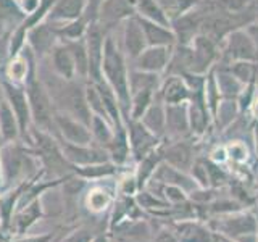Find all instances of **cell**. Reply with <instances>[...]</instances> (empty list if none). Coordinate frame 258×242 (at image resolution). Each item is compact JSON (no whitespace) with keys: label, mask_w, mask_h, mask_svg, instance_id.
Segmentation results:
<instances>
[{"label":"cell","mask_w":258,"mask_h":242,"mask_svg":"<svg viewBox=\"0 0 258 242\" xmlns=\"http://www.w3.org/2000/svg\"><path fill=\"white\" fill-rule=\"evenodd\" d=\"M165 111H166V136L169 134L171 137L181 139V137L190 133L187 102L176 103V105H165Z\"/></svg>","instance_id":"obj_23"},{"label":"cell","mask_w":258,"mask_h":242,"mask_svg":"<svg viewBox=\"0 0 258 242\" xmlns=\"http://www.w3.org/2000/svg\"><path fill=\"white\" fill-rule=\"evenodd\" d=\"M134 15L136 0H103L97 15V23L107 31H111L116 24H123V21Z\"/></svg>","instance_id":"obj_15"},{"label":"cell","mask_w":258,"mask_h":242,"mask_svg":"<svg viewBox=\"0 0 258 242\" xmlns=\"http://www.w3.org/2000/svg\"><path fill=\"white\" fill-rule=\"evenodd\" d=\"M141 123L149 129V131L163 139L166 136V111H165V103L161 102L158 95H155V100L147 108L141 118Z\"/></svg>","instance_id":"obj_25"},{"label":"cell","mask_w":258,"mask_h":242,"mask_svg":"<svg viewBox=\"0 0 258 242\" xmlns=\"http://www.w3.org/2000/svg\"><path fill=\"white\" fill-rule=\"evenodd\" d=\"M103 4V0H86V8H84V18L87 23L97 21V15H99L100 5Z\"/></svg>","instance_id":"obj_42"},{"label":"cell","mask_w":258,"mask_h":242,"mask_svg":"<svg viewBox=\"0 0 258 242\" xmlns=\"http://www.w3.org/2000/svg\"><path fill=\"white\" fill-rule=\"evenodd\" d=\"M0 242H5V240H4V239H2V237H0Z\"/></svg>","instance_id":"obj_50"},{"label":"cell","mask_w":258,"mask_h":242,"mask_svg":"<svg viewBox=\"0 0 258 242\" xmlns=\"http://www.w3.org/2000/svg\"><path fill=\"white\" fill-rule=\"evenodd\" d=\"M163 161V142H161L155 150L147 153L142 160L137 161V169H136V179L139 191L145 189V186L153 177V173L157 171L158 165Z\"/></svg>","instance_id":"obj_26"},{"label":"cell","mask_w":258,"mask_h":242,"mask_svg":"<svg viewBox=\"0 0 258 242\" xmlns=\"http://www.w3.org/2000/svg\"><path fill=\"white\" fill-rule=\"evenodd\" d=\"M45 60L56 76H60L63 79H76L78 78L75 60H73V55L64 42L56 44Z\"/></svg>","instance_id":"obj_21"},{"label":"cell","mask_w":258,"mask_h":242,"mask_svg":"<svg viewBox=\"0 0 258 242\" xmlns=\"http://www.w3.org/2000/svg\"><path fill=\"white\" fill-rule=\"evenodd\" d=\"M123 29H121V50L127 60H136L145 48H147V40L142 29V24L137 18V15L123 21Z\"/></svg>","instance_id":"obj_14"},{"label":"cell","mask_w":258,"mask_h":242,"mask_svg":"<svg viewBox=\"0 0 258 242\" xmlns=\"http://www.w3.org/2000/svg\"><path fill=\"white\" fill-rule=\"evenodd\" d=\"M137 18H139L142 24L147 47H174L177 44L176 34L171 26H165V24L144 20L141 16H137Z\"/></svg>","instance_id":"obj_24"},{"label":"cell","mask_w":258,"mask_h":242,"mask_svg":"<svg viewBox=\"0 0 258 242\" xmlns=\"http://www.w3.org/2000/svg\"><path fill=\"white\" fill-rule=\"evenodd\" d=\"M87 26H89V23L86 21L84 16H81L78 20H73L70 23L60 24V26H55V28H56V34H58L60 42H70V40H78L81 37H84Z\"/></svg>","instance_id":"obj_35"},{"label":"cell","mask_w":258,"mask_h":242,"mask_svg":"<svg viewBox=\"0 0 258 242\" xmlns=\"http://www.w3.org/2000/svg\"><path fill=\"white\" fill-rule=\"evenodd\" d=\"M190 71L194 75H207L220 58V45L205 34H197L189 44Z\"/></svg>","instance_id":"obj_9"},{"label":"cell","mask_w":258,"mask_h":242,"mask_svg":"<svg viewBox=\"0 0 258 242\" xmlns=\"http://www.w3.org/2000/svg\"><path fill=\"white\" fill-rule=\"evenodd\" d=\"M153 242H179V240H177L173 229H161L155 236V239H153Z\"/></svg>","instance_id":"obj_44"},{"label":"cell","mask_w":258,"mask_h":242,"mask_svg":"<svg viewBox=\"0 0 258 242\" xmlns=\"http://www.w3.org/2000/svg\"><path fill=\"white\" fill-rule=\"evenodd\" d=\"M136 15L144 20L171 26V21H169L168 15L158 4V0H136Z\"/></svg>","instance_id":"obj_33"},{"label":"cell","mask_w":258,"mask_h":242,"mask_svg":"<svg viewBox=\"0 0 258 242\" xmlns=\"http://www.w3.org/2000/svg\"><path fill=\"white\" fill-rule=\"evenodd\" d=\"M42 216H44V202H42V197H40V199L32 200L28 205H24V207L16 210L13 218H12L10 229L15 231V236L28 234L29 229Z\"/></svg>","instance_id":"obj_17"},{"label":"cell","mask_w":258,"mask_h":242,"mask_svg":"<svg viewBox=\"0 0 258 242\" xmlns=\"http://www.w3.org/2000/svg\"><path fill=\"white\" fill-rule=\"evenodd\" d=\"M2 86H4V92H5V100L12 107L15 116L20 123L21 141L29 142L32 116H31V108H29V102H28L24 84H15L7 79H2Z\"/></svg>","instance_id":"obj_7"},{"label":"cell","mask_w":258,"mask_h":242,"mask_svg":"<svg viewBox=\"0 0 258 242\" xmlns=\"http://www.w3.org/2000/svg\"><path fill=\"white\" fill-rule=\"evenodd\" d=\"M95 236H97V232H94L91 228L81 226V228L70 232L67 237H63L60 242H92Z\"/></svg>","instance_id":"obj_39"},{"label":"cell","mask_w":258,"mask_h":242,"mask_svg":"<svg viewBox=\"0 0 258 242\" xmlns=\"http://www.w3.org/2000/svg\"><path fill=\"white\" fill-rule=\"evenodd\" d=\"M89 128H91L94 144L99 145V147L107 149L113 139V136H115V126H113L111 121L100 115H92L91 126Z\"/></svg>","instance_id":"obj_32"},{"label":"cell","mask_w":258,"mask_h":242,"mask_svg":"<svg viewBox=\"0 0 258 242\" xmlns=\"http://www.w3.org/2000/svg\"><path fill=\"white\" fill-rule=\"evenodd\" d=\"M60 42L58 34H56V28L48 21L39 23L37 26L32 28L28 32L26 37V45L31 48V52L34 53L36 60L47 58L53 47Z\"/></svg>","instance_id":"obj_13"},{"label":"cell","mask_w":258,"mask_h":242,"mask_svg":"<svg viewBox=\"0 0 258 242\" xmlns=\"http://www.w3.org/2000/svg\"><path fill=\"white\" fill-rule=\"evenodd\" d=\"M161 81H163V78H161V75H157V73L141 71L136 68L129 70V91H131V94L139 91L158 92Z\"/></svg>","instance_id":"obj_29"},{"label":"cell","mask_w":258,"mask_h":242,"mask_svg":"<svg viewBox=\"0 0 258 242\" xmlns=\"http://www.w3.org/2000/svg\"><path fill=\"white\" fill-rule=\"evenodd\" d=\"M40 4H42V0H18V2H16V5L20 7V10L24 13V16L34 13L40 7Z\"/></svg>","instance_id":"obj_43"},{"label":"cell","mask_w":258,"mask_h":242,"mask_svg":"<svg viewBox=\"0 0 258 242\" xmlns=\"http://www.w3.org/2000/svg\"><path fill=\"white\" fill-rule=\"evenodd\" d=\"M0 136H2V144L21 139L20 123L7 100L0 102Z\"/></svg>","instance_id":"obj_28"},{"label":"cell","mask_w":258,"mask_h":242,"mask_svg":"<svg viewBox=\"0 0 258 242\" xmlns=\"http://www.w3.org/2000/svg\"><path fill=\"white\" fill-rule=\"evenodd\" d=\"M102 78L113 91H115L123 118L126 119L131 107V91H129V68L127 58L118 44V40L113 37L108 31L105 37L103 45V60H102Z\"/></svg>","instance_id":"obj_2"},{"label":"cell","mask_w":258,"mask_h":242,"mask_svg":"<svg viewBox=\"0 0 258 242\" xmlns=\"http://www.w3.org/2000/svg\"><path fill=\"white\" fill-rule=\"evenodd\" d=\"M173 48L174 47H147L136 60L131 62L133 68L163 75L166 73L169 62H171Z\"/></svg>","instance_id":"obj_16"},{"label":"cell","mask_w":258,"mask_h":242,"mask_svg":"<svg viewBox=\"0 0 258 242\" xmlns=\"http://www.w3.org/2000/svg\"><path fill=\"white\" fill-rule=\"evenodd\" d=\"M56 236L55 231L50 232H42V234H32V236H28V234H23V236H16L12 242H52Z\"/></svg>","instance_id":"obj_41"},{"label":"cell","mask_w":258,"mask_h":242,"mask_svg":"<svg viewBox=\"0 0 258 242\" xmlns=\"http://www.w3.org/2000/svg\"><path fill=\"white\" fill-rule=\"evenodd\" d=\"M255 20H256V21H258V15H256V18H255Z\"/></svg>","instance_id":"obj_51"},{"label":"cell","mask_w":258,"mask_h":242,"mask_svg":"<svg viewBox=\"0 0 258 242\" xmlns=\"http://www.w3.org/2000/svg\"><path fill=\"white\" fill-rule=\"evenodd\" d=\"M155 95L157 92L153 91H139L131 94V107H129V115L126 119H141L152 102L155 100Z\"/></svg>","instance_id":"obj_36"},{"label":"cell","mask_w":258,"mask_h":242,"mask_svg":"<svg viewBox=\"0 0 258 242\" xmlns=\"http://www.w3.org/2000/svg\"><path fill=\"white\" fill-rule=\"evenodd\" d=\"M92 242H110V239H108L107 234H103V232H97V236L92 239Z\"/></svg>","instance_id":"obj_46"},{"label":"cell","mask_w":258,"mask_h":242,"mask_svg":"<svg viewBox=\"0 0 258 242\" xmlns=\"http://www.w3.org/2000/svg\"><path fill=\"white\" fill-rule=\"evenodd\" d=\"M60 149L63 152L64 158H67L73 166H86L94 163H103V161H111L107 149L99 147L95 144L87 145H76L70 144L67 141L58 139Z\"/></svg>","instance_id":"obj_11"},{"label":"cell","mask_w":258,"mask_h":242,"mask_svg":"<svg viewBox=\"0 0 258 242\" xmlns=\"http://www.w3.org/2000/svg\"><path fill=\"white\" fill-rule=\"evenodd\" d=\"M113 204V196L103 189V186H92L84 194V207L94 215H100L103 213L108 207H111Z\"/></svg>","instance_id":"obj_30"},{"label":"cell","mask_w":258,"mask_h":242,"mask_svg":"<svg viewBox=\"0 0 258 242\" xmlns=\"http://www.w3.org/2000/svg\"><path fill=\"white\" fill-rule=\"evenodd\" d=\"M4 186V179H2V163H0V189H2Z\"/></svg>","instance_id":"obj_48"},{"label":"cell","mask_w":258,"mask_h":242,"mask_svg":"<svg viewBox=\"0 0 258 242\" xmlns=\"http://www.w3.org/2000/svg\"><path fill=\"white\" fill-rule=\"evenodd\" d=\"M86 0H55L53 7L48 12L45 21L55 26L78 20L84 15Z\"/></svg>","instance_id":"obj_20"},{"label":"cell","mask_w":258,"mask_h":242,"mask_svg":"<svg viewBox=\"0 0 258 242\" xmlns=\"http://www.w3.org/2000/svg\"><path fill=\"white\" fill-rule=\"evenodd\" d=\"M53 125H55L56 139L67 141L70 144H76V145L94 144L91 128L84 125L83 121H79L70 115H64L61 111H55Z\"/></svg>","instance_id":"obj_10"},{"label":"cell","mask_w":258,"mask_h":242,"mask_svg":"<svg viewBox=\"0 0 258 242\" xmlns=\"http://www.w3.org/2000/svg\"><path fill=\"white\" fill-rule=\"evenodd\" d=\"M5 100V92H4V86H2V81H0V102Z\"/></svg>","instance_id":"obj_47"},{"label":"cell","mask_w":258,"mask_h":242,"mask_svg":"<svg viewBox=\"0 0 258 242\" xmlns=\"http://www.w3.org/2000/svg\"><path fill=\"white\" fill-rule=\"evenodd\" d=\"M157 95L165 105L185 103L190 100V89L182 76L168 75V78L161 81V86L158 89Z\"/></svg>","instance_id":"obj_19"},{"label":"cell","mask_w":258,"mask_h":242,"mask_svg":"<svg viewBox=\"0 0 258 242\" xmlns=\"http://www.w3.org/2000/svg\"><path fill=\"white\" fill-rule=\"evenodd\" d=\"M163 161L181 171L189 173L190 166L196 161L194 147L187 141H174L171 144H163Z\"/></svg>","instance_id":"obj_18"},{"label":"cell","mask_w":258,"mask_h":242,"mask_svg":"<svg viewBox=\"0 0 258 242\" xmlns=\"http://www.w3.org/2000/svg\"><path fill=\"white\" fill-rule=\"evenodd\" d=\"M0 144H2V136H0Z\"/></svg>","instance_id":"obj_49"},{"label":"cell","mask_w":258,"mask_h":242,"mask_svg":"<svg viewBox=\"0 0 258 242\" xmlns=\"http://www.w3.org/2000/svg\"><path fill=\"white\" fill-rule=\"evenodd\" d=\"M220 58L226 63L258 62L256 48L245 28L231 31L220 44Z\"/></svg>","instance_id":"obj_6"},{"label":"cell","mask_w":258,"mask_h":242,"mask_svg":"<svg viewBox=\"0 0 258 242\" xmlns=\"http://www.w3.org/2000/svg\"><path fill=\"white\" fill-rule=\"evenodd\" d=\"M126 131L129 137V144H131V153L134 155V160L139 161L142 160L147 153L155 150L161 144L160 137L153 136L147 128H145L141 119H126Z\"/></svg>","instance_id":"obj_12"},{"label":"cell","mask_w":258,"mask_h":242,"mask_svg":"<svg viewBox=\"0 0 258 242\" xmlns=\"http://www.w3.org/2000/svg\"><path fill=\"white\" fill-rule=\"evenodd\" d=\"M64 44H67V47L70 48L73 60H75L78 78L83 81H87L89 79V55H87V47H86L84 37H81L78 40H70V42H64Z\"/></svg>","instance_id":"obj_34"},{"label":"cell","mask_w":258,"mask_h":242,"mask_svg":"<svg viewBox=\"0 0 258 242\" xmlns=\"http://www.w3.org/2000/svg\"><path fill=\"white\" fill-rule=\"evenodd\" d=\"M23 141L5 142L0 147V163H2V191L12 189L24 181L34 179L39 174L45 173L44 169L39 173L40 161L37 160L32 149H28L21 144Z\"/></svg>","instance_id":"obj_1"},{"label":"cell","mask_w":258,"mask_h":242,"mask_svg":"<svg viewBox=\"0 0 258 242\" xmlns=\"http://www.w3.org/2000/svg\"><path fill=\"white\" fill-rule=\"evenodd\" d=\"M28 144L32 145V152L36 153L37 160L40 161V166L50 176V179L73 174V165L64 158L58 139L53 134L40 131V129L32 126Z\"/></svg>","instance_id":"obj_4"},{"label":"cell","mask_w":258,"mask_h":242,"mask_svg":"<svg viewBox=\"0 0 258 242\" xmlns=\"http://www.w3.org/2000/svg\"><path fill=\"white\" fill-rule=\"evenodd\" d=\"M24 89H26V95L31 108L32 126L40 129V131H45L55 136L53 116L56 110L50 94H48L45 84L42 83V79H40L37 73V63L32 65L29 75L26 81H24Z\"/></svg>","instance_id":"obj_3"},{"label":"cell","mask_w":258,"mask_h":242,"mask_svg":"<svg viewBox=\"0 0 258 242\" xmlns=\"http://www.w3.org/2000/svg\"><path fill=\"white\" fill-rule=\"evenodd\" d=\"M0 194H2V189H0Z\"/></svg>","instance_id":"obj_53"},{"label":"cell","mask_w":258,"mask_h":242,"mask_svg":"<svg viewBox=\"0 0 258 242\" xmlns=\"http://www.w3.org/2000/svg\"><path fill=\"white\" fill-rule=\"evenodd\" d=\"M107 152L110 155V160L118 166L124 165L129 160V157L133 155L131 144H129V137H127V131H126V125H124V128L115 129V136H113L111 142L108 144Z\"/></svg>","instance_id":"obj_27"},{"label":"cell","mask_w":258,"mask_h":242,"mask_svg":"<svg viewBox=\"0 0 258 242\" xmlns=\"http://www.w3.org/2000/svg\"><path fill=\"white\" fill-rule=\"evenodd\" d=\"M118 171V165L113 161H103V163H94L86 166H73V173L84 181H99L103 177H110Z\"/></svg>","instance_id":"obj_31"},{"label":"cell","mask_w":258,"mask_h":242,"mask_svg":"<svg viewBox=\"0 0 258 242\" xmlns=\"http://www.w3.org/2000/svg\"><path fill=\"white\" fill-rule=\"evenodd\" d=\"M207 169H208V177H210V188H220V186L228 183V174H226L224 169L215 163L212 160H205Z\"/></svg>","instance_id":"obj_38"},{"label":"cell","mask_w":258,"mask_h":242,"mask_svg":"<svg viewBox=\"0 0 258 242\" xmlns=\"http://www.w3.org/2000/svg\"><path fill=\"white\" fill-rule=\"evenodd\" d=\"M234 76H236L242 84L247 86L255 81V70H256V62H236L226 65Z\"/></svg>","instance_id":"obj_37"},{"label":"cell","mask_w":258,"mask_h":242,"mask_svg":"<svg viewBox=\"0 0 258 242\" xmlns=\"http://www.w3.org/2000/svg\"><path fill=\"white\" fill-rule=\"evenodd\" d=\"M247 32L250 34V37H252L253 40V44H255V48H256V58H258V21H252V23H248L247 26H245Z\"/></svg>","instance_id":"obj_45"},{"label":"cell","mask_w":258,"mask_h":242,"mask_svg":"<svg viewBox=\"0 0 258 242\" xmlns=\"http://www.w3.org/2000/svg\"><path fill=\"white\" fill-rule=\"evenodd\" d=\"M13 2H18V0H13Z\"/></svg>","instance_id":"obj_52"},{"label":"cell","mask_w":258,"mask_h":242,"mask_svg":"<svg viewBox=\"0 0 258 242\" xmlns=\"http://www.w3.org/2000/svg\"><path fill=\"white\" fill-rule=\"evenodd\" d=\"M137 192H139V186H137L136 174L126 176L124 179H121V183H119V194H121V196L133 197L134 194H137Z\"/></svg>","instance_id":"obj_40"},{"label":"cell","mask_w":258,"mask_h":242,"mask_svg":"<svg viewBox=\"0 0 258 242\" xmlns=\"http://www.w3.org/2000/svg\"><path fill=\"white\" fill-rule=\"evenodd\" d=\"M153 181L157 183H161V184H171V186H179L182 188L187 194H190L192 191L199 189V184L194 181V177L185 173V171H181V169H177L171 165H168L166 161H161L158 165L157 171L153 173Z\"/></svg>","instance_id":"obj_22"},{"label":"cell","mask_w":258,"mask_h":242,"mask_svg":"<svg viewBox=\"0 0 258 242\" xmlns=\"http://www.w3.org/2000/svg\"><path fill=\"white\" fill-rule=\"evenodd\" d=\"M108 31L99 23H89L87 31L84 34L87 55H89V79L91 83H99L102 81V60H103V45L105 37H107Z\"/></svg>","instance_id":"obj_8"},{"label":"cell","mask_w":258,"mask_h":242,"mask_svg":"<svg viewBox=\"0 0 258 242\" xmlns=\"http://www.w3.org/2000/svg\"><path fill=\"white\" fill-rule=\"evenodd\" d=\"M207 224L212 229L231 239H239L242 236H248V234H258V215L253 212H247V210L213 216L210 218Z\"/></svg>","instance_id":"obj_5"}]
</instances>
